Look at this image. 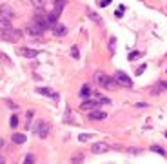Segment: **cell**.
Returning a JSON list of instances; mask_svg holds the SVG:
<instances>
[{"label":"cell","instance_id":"6da1fadb","mask_svg":"<svg viewBox=\"0 0 167 164\" xmlns=\"http://www.w3.org/2000/svg\"><path fill=\"white\" fill-rule=\"evenodd\" d=\"M0 38L2 40H7V42H17V40L22 38V31L11 27V26H7V27L4 26V27H0Z\"/></svg>","mask_w":167,"mask_h":164},{"label":"cell","instance_id":"7a4b0ae2","mask_svg":"<svg viewBox=\"0 0 167 164\" xmlns=\"http://www.w3.org/2000/svg\"><path fill=\"white\" fill-rule=\"evenodd\" d=\"M0 17L4 18V26L7 27V26H9V20L15 17V11L11 9L7 4H2V6H0Z\"/></svg>","mask_w":167,"mask_h":164},{"label":"cell","instance_id":"3957f363","mask_svg":"<svg viewBox=\"0 0 167 164\" xmlns=\"http://www.w3.org/2000/svg\"><path fill=\"white\" fill-rule=\"evenodd\" d=\"M35 133H36L40 139H45V137L49 135V124H47L45 120H38L36 126H35Z\"/></svg>","mask_w":167,"mask_h":164},{"label":"cell","instance_id":"277c9868","mask_svg":"<svg viewBox=\"0 0 167 164\" xmlns=\"http://www.w3.org/2000/svg\"><path fill=\"white\" fill-rule=\"evenodd\" d=\"M113 78H115V80L118 82V84H120V86H125V87H133V80H131L129 77L125 75L124 71H120V69H118V71L115 73V77H113Z\"/></svg>","mask_w":167,"mask_h":164},{"label":"cell","instance_id":"5b68a950","mask_svg":"<svg viewBox=\"0 0 167 164\" xmlns=\"http://www.w3.org/2000/svg\"><path fill=\"white\" fill-rule=\"evenodd\" d=\"M98 108H100V104L94 98H87V100H84L82 104H80L82 111H94V109H98Z\"/></svg>","mask_w":167,"mask_h":164},{"label":"cell","instance_id":"8992f818","mask_svg":"<svg viewBox=\"0 0 167 164\" xmlns=\"http://www.w3.org/2000/svg\"><path fill=\"white\" fill-rule=\"evenodd\" d=\"M93 80L98 84L100 87H105L107 86V80H109V77L105 75L104 71H94V75H93Z\"/></svg>","mask_w":167,"mask_h":164},{"label":"cell","instance_id":"52a82bcc","mask_svg":"<svg viewBox=\"0 0 167 164\" xmlns=\"http://www.w3.org/2000/svg\"><path fill=\"white\" fill-rule=\"evenodd\" d=\"M109 150H111V146L107 142H94L91 146V152L93 153H107Z\"/></svg>","mask_w":167,"mask_h":164},{"label":"cell","instance_id":"ba28073f","mask_svg":"<svg viewBox=\"0 0 167 164\" xmlns=\"http://www.w3.org/2000/svg\"><path fill=\"white\" fill-rule=\"evenodd\" d=\"M26 31H27V35H29V37H35V38L42 37V33H44V31L40 29V27H38V26L35 24V22H31V24L27 26V29H26Z\"/></svg>","mask_w":167,"mask_h":164},{"label":"cell","instance_id":"9c48e42d","mask_svg":"<svg viewBox=\"0 0 167 164\" xmlns=\"http://www.w3.org/2000/svg\"><path fill=\"white\" fill-rule=\"evenodd\" d=\"M164 91H167V82H156L155 86L151 87V95H162Z\"/></svg>","mask_w":167,"mask_h":164},{"label":"cell","instance_id":"30bf717a","mask_svg":"<svg viewBox=\"0 0 167 164\" xmlns=\"http://www.w3.org/2000/svg\"><path fill=\"white\" fill-rule=\"evenodd\" d=\"M36 93L45 95V97H49V98H58V93H56V91H53L51 87H36Z\"/></svg>","mask_w":167,"mask_h":164},{"label":"cell","instance_id":"8fae6325","mask_svg":"<svg viewBox=\"0 0 167 164\" xmlns=\"http://www.w3.org/2000/svg\"><path fill=\"white\" fill-rule=\"evenodd\" d=\"M91 120H104L107 117V113L102 111V109H94V111H89V115H87Z\"/></svg>","mask_w":167,"mask_h":164},{"label":"cell","instance_id":"7c38bea8","mask_svg":"<svg viewBox=\"0 0 167 164\" xmlns=\"http://www.w3.org/2000/svg\"><path fill=\"white\" fill-rule=\"evenodd\" d=\"M53 31H55L56 37H65V35H67V27H65L64 24H60V22H56V24L53 26Z\"/></svg>","mask_w":167,"mask_h":164},{"label":"cell","instance_id":"4fadbf2b","mask_svg":"<svg viewBox=\"0 0 167 164\" xmlns=\"http://www.w3.org/2000/svg\"><path fill=\"white\" fill-rule=\"evenodd\" d=\"M80 97L84 98V100H87V98L93 97V93H91V86L89 84H84L82 89H80Z\"/></svg>","mask_w":167,"mask_h":164},{"label":"cell","instance_id":"5bb4252c","mask_svg":"<svg viewBox=\"0 0 167 164\" xmlns=\"http://www.w3.org/2000/svg\"><path fill=\"white\" fill-rule=\"evenodd\" d=\"M85 13H87V17H89V18H91V20L93 22H96V24H102V17H100V15H96V13H94L93 9H89V7H87V9H85Z\"/></svg>","mask_w":167,"mask_h":164},{"label":"cell","instance_id":"9a60e30c","mask_svg":"<svg viewBox=\"0 0 167 164\" xmlns=\"http://www.w3.org/2000/svg\"><path fill=\"white\" fill-rule=\"evenodd\" d=\"M20 55H22V57H27V58H35V57L38 55V51L29 49V47H22V49H20Z\"/></svg>","mask_w":167,"mask_h":164},{"label":"cell","instance_id":"2e32d148","mask_svg":"<svg viewBox=\"0 0 167 164\" xmlns=\"http://www.w3.org/2000/svg\"><path fill=\"white\" fill-rule=\"evenodd\" d=\"M11 139H13L15 144H24V142H26V135H24V133H13Z\"/></svg>","mask_w":167,"mask_h":164},{"label":"cell","instance_id":"e0dca14e","mask_svg":"<svg viewBox=\"0 0 167 164\" xmlns=\"http://www.w3.org/2000/svg\"><path fill=\"white\" fill-rule=\"evenodd\" d=\"M33 111H27V115H26V130H29L31 128V120H33Z\"/></svg>","mask_w":167,"mask_h":164},{"label":"cell","instance_id":"ac0fdd59","mask_svg":"<svg viewBox=\"0 0 167 164\" xmlns=\"http://www.w3.org/2000/svg\"><path fill=\"white\" fill-rule=\"evenodd\" d=\"M82 161H84V155L82 153H76L73 159H71V164H82Z\"/></svg>","mask_w":167,"mask_h":164},{"label":"cell","instance_id":"d6986e66","mask_svg":"<svg viewBox=\"0 0 167 164\" xmlns=\"http://www.w3.org/2000/svg\"><path fill=\"white\" fill-rule=\"evenodd\" d=\"M151 152L160 153V155H165V150H164L162 146H156V144H153V146H151Z\"/></svg>","mask_w":167,"mask_h":164},{"label":"cell","instance_id":"ffe728a7","mask_svg":"<svg viewBox=\"0 0 167 164\" xmlns=\"http://www.w3.org/2000/svg\"><path fill=\"white\" fill-rule=\"evenodd\" d=\"M24 164H35V155H33V153H27V155L24 157Z\"/></svg>","mask_w":167,"mask_h":164},{"label":"cell","instance_id":"44dd1931","mask_svg":"<svg viewBox=\"0 0 167 164\" xmlns=\"http://www.w3.org/2000/svg\"><path fill=\"white\" fill-rule=\"evenodd\" d=\"M9 126L13 128V130H15V128L18 126V117H17V115H11V119H9Z\"/></svg>","mask_w":167,"mask_h":164},{"label":"cell","instance_id":"7402d4cb","mask_svg":"<svg viewBox=\"0 0 167 164\" xmlns=\"http://www.w3.org/2000/svg\"><path fill=\"white\" fill-rule=\"evenodd\" d=\"M138 57H142V51H133V53L127 55V58H129V60H136Z\"/></svg>","mask_w":167,"mask_h":164},{"label":"cell","instance_id":"603a6c76","mask_svg":"<svg viewBox=\"0 0 167 164\" xmlns=\"http://www.w3.org/2000/svg\"><path fill=\"white\" fill-rule=\"evenodd\" d=\"M115 46H116V38L111 37V38H109V51H111V53H115Z\"/></svg>","mask_w":167,"mask_h":164},{"label":"cell","instance_id":"cb8c5ba5","mask_svg":"<svg viewBox=\"0 0 167 164\" xmlns=\"http://www.w3.org/2000/svg\"><path fill=\"white\" fill-rule=\"evenodd\" d=\"M71 57H73V58H80V53H78V47H76V46L71 47Z\"/></svg>","mask_w":167,"mask_h":164},{"label":"cell","instance_id":"d4e9b609","mask_svg":"<svg viewBox=\"0 0 167 164\" xmlns=\"http://www.w3.org/2000/svg\"><path fill=\"white\" fill-rule=\"evenodd\" d=\"M0 60H2V62H4L6 66H11V60H9V57H6L4 53H0Z\"/></svg>","mask_w":167,"mask_h":164},{"label":"cell","instance_id":"484cf974","mask_svg":"<svg viewBox=\"0 0 167 164\" xmlns=\"http://www.w3.org/2000/svg\"><path fill=\"white\" fill-rule=\"evenodd\" d=\"M91 137H93V135H91V133H82V135H80V137H78V141L85 142V141H87V139H91Z\"/></svg>","mask_w":167,"mask_h":164},{"label":"cell","instance_id":"4316f807","mask_svg":"<svg viewBox=\"0 0 167 164\" xmlns=\"http://www.w3.org/2000/svg\"><path fill=\"white\" fill-rule=\"evenodd\" d=\"M6 106H9L11 109H18V106H17L15 102H11V100H6Z\"/></svg>","mask_w":167,"mask_h":164},{"label":"cell","instance_id":"83f0119b","mask_svg":"<svg viewBox=\"0 0 167 164\" xmlns=\"http://www.w3.org/2000/svg\"><path fill=\"white\" fill-rule=\"evenodd\" d=\"M109 4H111V0H102V2H98L100 7H105V6H109Z\"/></svg>","mask_w":167,"mask_h":164},{"label":"cell","instance_id":"f1b7e54d","mask_svg":"<svg viewBox=\"0 0 167 164\" xmlns=\"http://www.w3.org/2000/svg\"><path fill=\"white\" fill-rule=\"evenodd\" d=\"M127 152H129V153H135V155H138V153H142V150H138V148H129Z\"/></svg>","mask_w":167,"mask_h":164},{"label":"cell","instance_id":"f546056e","mask_svg":"<svg viewBox=\"0 0 167 164\" xmlns=\"http://www.w3.org/2000/svg\"><path fill=\"white\" fill-rule=\"evenodd\" d=\"M144 71H146V64L142 66V67H138V69H136V75H142Z\"/></svg>","mask_w":167,"mask_h":164},{"label":"cell","instance_id":"4dcf8cb0","mask_svg":"<svg viewBox=\"0 0 167 164\" xmlns=\"http://www.w3.org/2000/svg\"><path fill=\"white\" fill-rule=\"evenodd\" d=\"M69 120H73V115L67 111V113H65V122H69Z\"/></svg>","mask_w":167,"mask_h":164},{"label":"cell","instance_id":"1f68e13d","mask_svg":"<svg viewBox=\"0 0 167 164\" xmlns=\"http://www.w3.org/2000/svg\"><path fill=\"white\" fill-rule=\"evenodd\" d=\"M136 108H147V104H146V102H138V104H136Z\"/></svg>","mask_w":167,"mask_h":164},{"label":"cell","instance_id":"d6a6232c","mask_svg":"<svg viewBox=\"0 0 167 164\" xmlns=\"http://www.w3.org/2000/svg\"><path fill=\"white\" fill-rule=\"evenodd\" d=\"M0 164H6V159H4V155H0Z\"/></svg>","mask_w":167,"mask_h":164},{"label":"cell","instance_id":"836d02e7","mask_svg":"<svg viewBox=\"0 0 167 164\" xmlns=\"http://www.w3.org/2000/svg\"><path fill=\"white\" fill-rule=\"evenodd\" d=\"M4 144H6V142H4V139H0V148H4Z\"/></svg>","mask_w":167,"mask_h":164}]
</instances>
